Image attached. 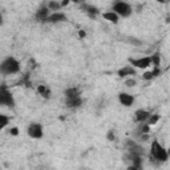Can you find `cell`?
Instances as JSON below:
<instances>
[{"label": "cell", "instance_id": "obj_1", "mask_svg": "<svg viewBox=\"0 0 170 170\" xmlns=\"http://www.w3.org/2000/svg\"><path fill=\"white\" fill-rule=\"evenodd\" d=\"M169 158V154L157 139H154L150 145V161L156 165H159L162 162H166Z\"/></svg>", "mask_w": 170, "mask_h": 170}, {"label": "cell", "instance_id": "obj_2", "mask_svg": "<svg viewBox=\"0 0 170 170\" xmlns=\"http://www.w3.org/2000/svg\"><path fill=\"white\" fill-rule=\"evenodd\" d=\"M20 71V63L15 57H7L0 64V73L2 74H15Z\"/></svg>", "mask_w": 170, "mask_h": 170}, {"label": "cell", "instance_id": "obj_3", "mask_svg": "<svg viewBox=\"0 0 170 170\" xmlns=\"http://www.w3.org/2000/svg\"><path fill=\"white\" fill-rule=\"evenodd\" d=\"M112 11L117 15V16H122V17H128V16H130L132 15V6L130 4H128V3H125V2H116V3H113V9Z\"/></svg>", "mask_w": 170, "mask_h": 170}, {"label": "cell", "instance_id": "obj_4", "mask_svg": "<svg viewBox=\"0 0 170 170\" xmlns=\"http://www.w3.org/2000/svg\"><path fill=\"white\" fill-rule=\"evenodd\" d=\"M0 105H7V106H13L15 105L12 93L8 91L7 85L4 84L0 85Z\"/></svg>", "mask_w": 170, "mask_h": 170}, {"label": "cell", "instance_id": "obj_5", "mask_svg": "<svg viewBox=\"0 0 170 170\" xmlns=\"http://www.w3.org/2000/svg\"><path fill=\"white\" fill-rule=\"evenodd\" d=\"M129 63L133 65V68L136 69H146L152 65V59L150 56H146V57H141V59H130L129 60Z\"/></svg>", "mask_w": 170, "mask_h": 170}, {"label": "cell", "instance_id": "obj_6", "mask_svg": "<svg viewBox=\"0 0 170 170\" xmlns=\"http://www.w3.org/2000/svg\"><path fill=\"white\" fill-rule=\"evenodd\" d=\"M28 136L29 137H32V138H41L43 137V134H44V132H43V126L40 124H36V122H33V124H31L28 126Z\"/></svg>", "mask_w": 170, "mask_h": 170}, {"label": "cell", "instance_id": "obj_7", "mask_svg": "<svg viewBox=\"0 0 170 170\" xmlns=\"http://www.w3.org/2000/svg\"><path fill=\"white\" fill-rule=\"evenodd\" d=\"M49 9L47 7H41V8H39V11L36 12V20L40 23H47V19L49 17Z\"/></svg>", "mask_w": 170, "mask_h": 170}, {"label": "cell", "instance_id": "obj_8", "mask_svg": "<svg viewBox=\"0 0 170 170\" xmlns=\"http://www.w3.org/2000/svg\"><path fill=\"white\" fill-rule=\"evenodd\" d=\"M118 100H120V102H121L124 106H132L133 102H134V97L132 96V94L124 93V92L118 94Z\"/></svg>", "mask_w": 170, "mask_h": 170}, {"label": "cell", "instance_id": "obj_9", "mask_svg": "<svg viewBox=\"0 0 170 170\" xmlns=\"http://www.w3.org/2000/svg\"><path fill=\"white\" fill-rule=\"evenodd\" d=\"M81 8L84 9L85 12H87V15H88V16L91 17V19H97L98 13H100V11H98V8H97V7H94V6H89V4H83Z\"/></svg>", "mask_w": 170, "mask_h": 170}, {"label": "cell", "instance_id": "obj_10", "mask_svg": "<svg viewBox=\"0 0 170 170\" xmlns=\"http://www.w3.org/2000/svg\"><path fill=\"white\" fill-rule=\"evenodd\" d=\"M67 20V16L61 12H53L52 15H49V17L47 19V23H60V21H65Z\"/></svg>", "mask_w": 170, "mask_h": 170}, {"label": "cell", "instance_id": "obj_11", "mask_svg": "<svg viewBox=\"0 0 170 170\" xmlns=\"http://www.w3.org/2000/svg\"><path fill=\"white\" fill-rule=\"evenodd\" d=\"M150 116V113L148 111H142V109H138V111L134 113V121L136 122H146V120Z\"/></svg>", "mask_w": 170, "mask_h": 170}, {"label": "cell", "instance_id": "obj_12", "mask_svg": "<svg viewBox=\"0 0 170 170\" xmlns=\"http://www.w3.org/2000/svg\"><path fill=\"white\" fill-rule=\"evenodd\" d=\"M117 74L120 77H129V76H133V74H136V69H134L132 65H126L121 68L120 71L117 72Z\"/></svg>", "mask_w": 170, "mask_h": 170}, {"label": "cell", "instance_id": "obj_13", "mask_svg": "<svg viewBox=\"0 0 170 170\" xmlns=\"http://www.w3.org/2000/svg\"><path fill=\"white\" fill-rule=\"evenodd\" d=\"M81 104H83V98H81V97L68 98L67 101H65L67 108H69V109H76V108H78V106H81Z\"/></svg>", "mask_w": 170, "mask_h": 170}, {"label": "cell", "instance_id": "obj_14", "mask_svg": "<svg viewBox=\"0 0 170 170\" xmlns=\"http://www.w3.org/2000/svg\"><path fill=\"white\" fill-rule=\"evenodd\" d=\"M80 89L76 88V87H72V88H68L65 91V97L67 100L68 98H74V97H80Z\"/></svg>", "mask_w": 170, "mask_h": 170}, {"label": "cell", "instance_id": "obj_15", "mask_svg": "<svg viewBox=\"0 0 170 170\" xmlns=\"http://www.w3.org/2000/svg\"><path fill=\"white\" fill-rule=\"evenodd\" d=\"M102 17L106 20V21H111V23H118V16L116 13H114L113 11H109V12H105L104 15H102Z\"/></svg>", "mask_w": 170, "mask_h": 170}, {"label": "cell", "instance_id": "obj_16", "mask_svg": "<svg viewBox=\"0 0 170 170\" xmlns=\"http://www.w3.org/2000/svg\"><path fill=\"white\" fill-rule=\"evenodd\" d=\"M37 93L40 94V96H43L44 98L51 97V91H49L45 85H39V87H37Z\"/></svg>", "mask_w": 170, "mask_h": 170}, {"label": "cell", "instance_id": "obj_17", "mask_svg": "<svg viewBox=\"0 0 170 170\" xmlns=\"http://www.w3.org/2000/svg\"><path fill=\"white\" fill-rule=\"evenodd\" d=\"M158 121H159V114H150L149 118L146 120V124L149 126H153V125H156Z\"/></svg>", "mask_w": 170, "mask_h": 170}, {"label": "cell", "instance_id": "obj_18", "mask_svg": "<svg viewBox=\"0 0 170 170\" xmlns=\"http://www.w3.org/2000/svg\"><path fill=\"white\" fill-rule=\"evenodd\" d=\"M150 59H152V65H154V68L161 67V57H159L158 53H154L153 56H150Z\"/></svg>", "mask_w": 170, "mask_h": 170}, {"label": "cell", "instance_id": "obj_19", "mask_svg": "<svg viewBox=\"0 0 170 170\" xmlns=\"http://www.w3.org/2000/svg\"><path fill=\"white\" fill-rule=\"evenodd\" d=\"M8 122H9V117L6 116V114H0V132L7 126Z\"/></svg>", "mask_w": 170, "mask_h": 170}, {"label": "cell", "instance_id": "obj_20", "mask_svg": "<svg viewBox=\"0 0 170 170\" xmlns=\"http://www.w3.org/2000/svg\"><path fill=\"white\" fill-rule=\"evenodd\" d=\"M47 8L49 9V12L51 11H59V9L61 8V4L57 3V2H49L47 4Z\"/></svg>", "mask_w": 170, "mask_h": 170}, {"label": "cell", "instance_id": "obj_21", "mask_svg": "<svg viewBox=\"0 0 170 170\" xmlns=\"http://www.w3.org/2000/svg\"><path fill=\"white\" fill-rule=\"evenodd\" d=\"M149 132H150V126L145 122V124H142L141 126H139V129H138V136H141V134H149Z\"/></svg>", "mask_w": 170, "mask_h": 170}, {"label": "cell", "instance_id": "obj_22", "mask_svg": "<svg viewBox=\"0 0 170 170\" xmlns=\"http://www.w3.org/2000/svg\"><path fill=\"white\" fill-rule=\"evenodd\" d=\"M136 84H137V81H136L134 78H126V81H125V85H126V87H129V88L136 87Z\"/></svg>", "mask_w": 170, "mask_h": 170}, {"label": "cell", "instance_id": "obj_23", "mask_svg": "<svg viewBox=\"0 0 170 170\" xmlns=\"http://www.w3.org/2000/svg\"><path fill=\"white\" fill-rule=\"evenodd\" d=\"M126 40H128V41H130V44H133V45H141V40H139V39H136V37H128Z\"/></svg>", "mask_w": 170, "mask_h": 170}, {"label": "cell", "instance_id": "obj_24", "mask_svg": "<svg viewBox=\"0 0 170 170\" xmlns=\"http://www.w3.org/2000/svg\"><path fill=\"white\" fill-rule=\"evenodd\" d=\"M152 74H153V77L161 76V74H162V69L161 68H154L153 71H152Z\"/></svg>", "mask_w": 170, "mask_h": 170}, {"label": "cell", "instance_id": "obj_25", "mask_svg": "<svg viewBox=\"0 0 170 170\" xmlns=\"http://www.w3.org/2000/svg\"><path fill=\"white\" fill-rule=\"evenodd\" d=\"M142 78H144V80H146V81H148V80H152V78H154V77H153V74H152V71L145 72V73L142 74Z\"/></svg>", "mask_w": 170, "mask_h": 170}, {"label": "cell", "instance_id": "obj_26", "mask_svg": "<svg viewBox=\"0 0 170 170\" xmlns=\"http://www.w3.org/2000/svg\"><path fill=\"white\" fill-rule=\"evenodd\" d=\"M37 67V64H36V61H35V60L33 59H31V60H29V68H31V69H35V68H36Z\"/></svg>", "mask_w": 170, "mask_h": 170}, {"label": "cell", "instance_id": "obj_27", "mask_svg": "<svg viewBox=\"0 0 170 170\" xmlns=\"http://www.w3.org/2000/svg\"><path fill=\"white\" fill-rule=\"evenodd\" d=\"M106 137H108V139H109V141H113V139H114V132H113V130H111V132H108V134H106Z\"/></svg>", "mask_w": 170, "mask_h": 170}, {"label": "cell", "instance_id": "obj_28", "mask_svg": "<svg viewBox=\"0 0 170 170\" xmlns=\"http://www.w3.org/2000/svg\"><path fill=\"white\" fill-rule=\"evenodd\" d=\"M9 134H11V136H17V134H19L17 128H12L11 130H9Z\"/></svg>", "mask_w": 170, "mask_h": 170}, {"label": "cell", "instance_id": "obj_29", "mask_svg": "<svg viewBox=\"0 0 170 170\" xmlns=\"http://www.w3.org/2000/svg\"><path fill=\"white\" fill-rule=\"evenodd\" d=\"M85 36H87V32H85L84 29H81V31H78V37H80V39H84Z\"/></svg>", "mask_w": 170, "mask_h": 170}, {"label": "cell", "instance_id": "obj_30", "mask_svg": "<svg viewBox=\"0 0 170 170\" xmlns=\"http://www.w3.org/2000/svg\"><path fill=\"white\" fill-rule=\"evenodd\" d=\"M60 4H61V7H65V6H68V4H69V2H63V3H60Z\"/></svg>", "mask_w": 170, "mask_h": 170}, {"label": "cell", "instance_id": "obj_31", "mask_svg": "<svg viewBox=\"0 0 170 170\" xmlns=\"http://www.w3.org/2000/svg\"><path fill=\"white\" fill-rule=\"evenodd\" d=\"M3 24V16H2V13H0V26Z\"/></svg>", "mask_w": 170, "mask_h": 170}]
</instances>
